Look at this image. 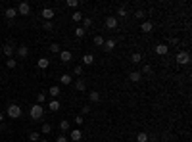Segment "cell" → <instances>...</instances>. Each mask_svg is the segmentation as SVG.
<instances>
[{"instance_id":"41","label":"cell","mask_w":192,"mask_h":142,"mask_svg":"<svg viewBox=\"0 0 192 142\" xmlns=\"http://www.w3.org/2000/svg\"><path fill=\"white\" fill-rule=\"evenodd\" d=\"M85 123V119H83V115H77L75 117V125H83Z\"/></svg>"},{"instance_id":"24","label":"cell","mask_w":192,"mask_h":142,"mask_svg":"<svg viewBox=\"0 0 192 142\" xmlns=\"http://www.w3.org/2000/svg\"><path fill=\"white\" fill-rule=\"evenodd\" d=\"M150 73H152V65H150V64H144L142 69H140V75H150Z\"/></svg>"},{"instance_id":"8","label":"cell","mask_w":192,"mask_h":142,"mask_svg":"<svg viewBox=\"0 0 192 142\" xmlns=\"http://www.w3.org/2000/svg\"><path fill=\"white\" fill-rule=\"evenodd\" d=\"M106 52H112L113 48H115V39H106L104 40V46H102Z\"/></svg>"},{"instance_id":"37","label":"cell","mask_w":192,"mask_h":142,"mask_svg":"<svg viewBox=\"0 0 192 142\" xmlns=\"http://www.w3.org/2000/svg\"><path fill=\"white\" fill-rule=\"evenodd\" d=\"M77 4H79L77 0H67V2H65V6H67V8H77Z\"/></svg>"},{"instance_id":"40","label":"cell","mask_w":192,"mask_h":142,"mask_svg":"<svg viewBox=\"0 0 192 142\" xmlns=\"http://www.w3.org/2000/svg\"><path fill=\"white\" fill-rule=\"evenodd\" d=\"M117 15H119V17H125V15H127V10H125V8H119V10H117Z\"/></svg>"},{"instance_id":"47","label":"cell","mask_w":192,"mask_h":142,"mask_svg":"<svg viewBox=\"0 0 192 142\" xmlns=\"http://www.w3.org/2000/svg\"><path fill=\"white\" fill-rule=\"evenodd\" d=\"M148 142H158V140H156V138H150V140H148Z\"/></svg>"},{"instance_id":"2","label":"cell","mask_w":192,"mask_h":142,"mask_svg":"<svg viewBox=\"0 0 192 142\" xmlns=\"http://www.w3.org/2000/svg\"><path fill=\"white\" fill-rule=\"evenodd\" d=\"M6 115L10 119H19L21 117V108H19L17 104H10V106L6 108Z\"/></svg>"},{"instance_id":"29","label":"cell","mask_w":192,"mask_h":142,"mask_svg":"<svg viewBox=\"0 0 192 142\" xmlns=\"http://www.w3.org/2000/svg\"><path fill=\"white\" fill-rule=\"evenodd\" d=\"M44 102H46V94H44V92H39V94H37V104L44 106Z\"/></svg>"},{"instance_id":"16","label":"cell","mask_w":192,"mask_h":142,"mask_svg":"<svg viewBox=\"0 0 192 142\" xmlns=\"http://www.w3.org/2000/svg\"><path fill=\"white\" fill-rule=\"evenodd\" d=\"M48 94H50V96H52V100H56V98H58L60 96V94H61V90H60V87H50V90H48Z\"/></svg>"},{"instance_id":"25","label":"cell","mask_w":192,"mask_h":142,"mask_svg":"<svg viewBox=\"0 0 192 142\" xmlns=\"http://www.w3.org/2000/svg\"><path fill=\"white\" fill-rule=\"evenodd\" d=\"M131 62H134V64H140V62H142V54H140V52H134V54L131 56Z\"/></svg>"},{"instance_id":"39","label":"cell","mask_w":192,"mask_h":142,"mask_svg":"<svg viewBox=\"0 0 192 142\" xmlns=\"http://www.w3.org/2000/svg\"><path fill=\"white\" fill-rule=\"evenodd\" d=\"M144 15H146V14H144L142 10H137V12H134V17H137V19H142Z\"/></svg>"},{"instance_id":"27","label":"cell","mask_w":192,"mask_h":142,"mask_svg":"<svg viewBox=\"0 0 192 142\" xmlns=\"http://www.w3.org/2000/svg\"><path fill=\"white\" fill-rule=\"evenodd\" d=\"M50 52H52V54H60V52H61L60 44H58V43H52V44H50Z\"/></svg>"},{"instance_id":"9","label":"cell","mask_w":192,"mask_h":142,"mask_svg":"<svg viewBox=\"0 0 192 142\" xmlns=\"http://www.w3.org/2000/svg\"><path fill=\"white\" fill-rule=\"evenodd\" d=\"M73 88L77 92H87V83L83 81V79H79V81H75V85H73Z\"/></svg>"},{"instance_id":"20","label":"cell","mask_w":192,"mask_h":142,"mask_svg":"<svg viewBox=\"0 0 192 142\" xmlns=\"http://www.w3.org/2000/svg\"><path fill=\"white\" fill-rule=\"evenodd\" d=\"M140 29H142V33H152V29H154V25L150 23V21H144L140 25Z\"/></svg>"},{"instance_id":"33","label":"cell","mask_w":192,"mask_h":142,"mask_svg":"<svg viewBox=\"0 0 192 142\" xmlns=\"http://www.w3.org/2000/svg\"><path fill=\"white\" fill-rule=\"evenodd\" d=\"M90 25H92V19H90V17H83V29L87 31V29L90 27Z\"/></svg>"},{"instance_id":"46","label":"cell","mask_w":192,"mask_h":142,"mask_svg":"<svg viewBox=\"0 0 192 142\" xmlns=\"http://www.w3.org/2000/svg\"><path fill=\"white\" fill-rule=\"evenodd\" d=\"M39 142H48V140H46V138H40V140H39Z\"/></svg>"},{"instance_id":"23","label":"cell","mask_w":192,"mask_h":142,"mask_svg":"<svg viewBox=\"0 0 192 142\" xmlns=\"http://www.w3.org/2000/svg\"><path fill=\"white\" fill-rule=\"evenodd\" d=\"M73 33H75V36H77V39H83V36H85V33H87V31L83 29V27H75V29H73Z\"/></svg>"},{"instance_id":"10","label":"cell","mask_w":192,"mask_h":142,"mask_svg":"<svg viewBox=\"0 0 192 142\" xmlns=\"http://www.w3.org/2000/svg\"><path fill=\"white\" fill-rule=\"evenodd\" d=\"M167 52H169L167 44H158V46H156V54H158V56H167Z\"/></svg>"},{"instance_id":"15","label":"cell","mask_w":192,"mask_h":142,"mask_svg":"<svg viewBox=\"0 0 192 142\" xmlns=\"http://www.w3.org/2000/svg\"><path fill=\"white\" fill-rule=\"evenodd\" d=\"M17 56H19V58H27V56H29V48H27L25 44L17 46Z\"/></svg>"},{"instance_id":"22","label":"cell","mask_w":192,"mask_h":142,"mask_svg":"<svg viewBox=\"0 0 192 142\" xmlns=\"http://www.w3.org/2000/svg\"><path fill=\"white\" fill-rule=\"evenodd\" d=\"M129 79H131L133 83H138V81L142 79V75H140V71H133L131 75H129Z\"/></svg>"},{"instance_id":"26","label":"cell","mask_w":192,"mask_h":142,"mask_svg":"<svg viewBox=\"0 0 192 142\" xmlns=\"http://www.w3.org/2000/svg\"><path fill=\"white\" fill-rule=\"evenodd\" d=\"M148 140H150V136L146 133H138L137 134V142H148Z\"/></svg>"},{"instance_id":"43","label":"cell","mask_w":192,"mask_h":142,"mask_svg":"<svg viewBox=\"0 0 192 142\" xmlns=\"http://www.w3.org/2000/svg\"><path fill=\"white\" fill-rule=\"evenodd\" d=\"M81 113H83V115L90 113V108H89V106H83V109H81Z\"/></svg>"},{"instance_id":"11","label":"cell","mask_w":192,"mask_h":142,"mask_svg":"<svg viewBox=\"0 0 192 142\" xmlns=\"http://www.w3.org/2000/svg\"><path fill=\"white\" fill-rule=\"evenodd\" d=\"M89 100H90V102H94V104H98L102 100V94L98 92V90H90L89 92Z\"/></svg>"},{"instance_id":"18","label":"cell","mask_w":192,"mask_h":142,"mask_svg":"<svg viewBox=\"0 0 192 142\" xmlns=\"http://www.w3.org/2000/svg\"><path fill=\"white\" fill-rule=\"evenodd\" d=\"M94 64V56L92 54H85L83 56V65H92Z\"/></svg>"},{"instance_id":"30","label":"cell","mask_w":192,"mask_h":142,"mask_svg":"<svg viewBox=\"0 0 192 142\" xmlns=\"http://www.w3.org/2000/svg\"><path fill=\"white\" fill-rule=\"evenodd\" d=\"M15 65H17V62H15L14 58H8V60H6V67H8V69H14Z\"/></svg>"},{"instance_id":"13","label":"cell","mask_w":192,"mask_h":142,"mask_svg":"<svg viewBox=\"0 0 192 142\" xmlns=\"http://www.w3.org/2000/svg\"><path fill=\"white\" fill-rule=\"evenodd\" d=\"M48 65H50L48 58H39V60H37V67H39V69H46Z\"/></svg>"},{"instance_id":"5","label":"cell","mask_w":192,"mask_h":142,"mask_svg":"<svg viewBox=\"0 0 192 142\" xmlns=\"http://www.w3.org/2000/svg\"><path fill=\"white\" fill-rule=\"evenodd\" d=\"M71 60H73V54H71L69 50H61L60 52V62L61 64H69Z\"/></svg>"},{"instance_id":"36","label":"cell","mask_w":192,"mask_h":142,"mask_svg":"<svg viewBox=\"0 0 192 142\" xmlns=\"http://www.w3.org/2000/svg\"><path fill=\"white\" fill-rule=\"evenodd\" d=\"M52 27H54L52 21H42V29H44V31H52Z\"/></svg>"},{"instance_id":"14","label":"cell","mask_w":192,"mask_h":142,"mask_svg":"<svg viewBox=\"0 0 192 142\" xmlns=\"http://www.w3.org/2000/svg\"><path fill=\"white\" fill-rule=\"evenodd\" d=\"M4 15H6V19H10V21H12V19L15 17V15H17V10H15V8H6Z\"/></svg>"},{"instance_id":"44","label":"cell","mask_w":192,"mask_h":142,"mask_svg":"<svg viewBox=\"0 0 192 142\" xmlns=\"http://www.w3.org/2000/svg\"><path fill=\"white\" fill-rule=\"evenodd\" d=\"M163 140L169 142V140H171V134H169V133H163Z\"/></svg>"},{"instance_id":"35","label":"cell","mask_w":192,"mask_h":142,"mask_svg":"<svg viewBox=\"0 0 192 142\" xmlns=\"http://www.w3.org/2000/svg\"><path fill=\"white\" fill-rule=\"evenodd\" d=\"M71 17H73V21H83V14L81 12H73Z\"/></svg>"},{"instance_id":"6","label":"cell","mask_w":192,"mask_h":142,"mask_svg":"<svg viewBox=\"0 0 192 142\" xmlns=\"http://www.w3.org/2000/svg\"><path fill=\"white\" fill-rule=\"evenodd\" d=\"M117 25H119V21H117L115 15H108L106 17V27L108 29H117Z\"/></svg>"},{"instance_id":"7","label":"cell","mask_w":192,"mask_h":142,"mask_svg":"<svg viewBox=\"0 0 192 142\" xmlns=\"http://www.w3.org/2000/svg\"><path fill=\"white\" fill-rule=\"evenodd\" d=\"M40 15H42V19H44V21H52V17H54V10H52V8H44L42 10V12H40Z\"/></svg>"},{"instance_id":"3","label":"cell","mask_w":192,"mask_h":142,"mask_svg":"<svg viewBox=\"0 0 192 142\" xmlns=\"http://www.w3.org/2000/svg\"><path fill=\"white\" fill-rule=\"evenodd\" d=\"M175 60H177V64H179V65H188V64H190V54H188L186 50H181Z\"/></svg>"},{"instance_id":"19","label":"cell","mask_w":192,"mask_h":142,"mask_svg":"<svg viewBox=\"0 0 192 142\" xmlns=\"http://www.w3.org/2000/svg\"><path fill=\"white\" fill-rule=\"evenodd\" d=\"M71 81H73V79H71L69 73H64V75L60 77V83H61V85H71Z\"/></svg>"},{"instance_id":"17","label":"cell","mask_w":192,"mask_h":142,"mask_svg":"<svg viewBox=\"0 0 192 142\" xmlns=\"http://www.w3.org/2000/svg\"><path fill=\"white\" fill-rule=\"evenodd\" d=\"M71 138H73V142H79L83 140V133L79 129H71Z\"/></svg>"},{"instance_id":"12","label":"cell","mask_w":192,"mask_h":142,"mask_svg":"<svg viewBox=\"0 0 192 142\" xmlns=\"http://www.w3.org/2000/svg\"><path fill=\"white\" fill-rule=\"evenodd\" d=\"M14 50H15L14 44H4V46H2V52H4L8 58H14Z\"/></svg>"},{"instance_id":"38","label":"cell","mask_w":192,"mask_h":142,"mask_svg":"<svg viewBox=\"0 0 192 142\" xmlns=\"http://www.w3.org/2000/svg\"><path fill=\"white\" fill-rule=\"evenodd\" d=\"M73 73H75V75H83V65H75L73 67Z\"/></svg>"},{"instance_id":"4","label":"cell","mask_w":192,"mask_h":142,"mask_svg":"<svg viewBox=\"0 0 192 142\" xmlns=\"http://www.w3.org/2000/svg\"><path fill=\"white\" fill-rule=\"evenodd\" d=\"M15 10H17V14H19V15H29L31 6H29V2H19V6L15 8Z\"/></svg>"},{"instance_id":"32","label":"cell","mask_w":192,"mask_h":142,"mask_svg":"<svg viewBox=\"0 0 192 142\" xmlns=\"http://www.w3.org/2000/svg\"><path fill=\"white\" fill-rule=\"evenodd\" d=\"M29 140L31 142H39L40 140V133H29Z\"/></svg>"},{"instance_id":"31","label":"cell","mask_w":192,"mask_h":142,"mask_svg":"<svg viewBox=\"0 0 192 142\" xmlns=\"http://www.w3.org/2000/svg\"><path fill=\"white\" fill-rule=\"evenodd\" d=\"M52 133V125L50 123H42V134H50Z\"/></svg>"},{"instance_id":"34","label":"cell","mask_w":192,"mask_h":142,"mask_svg":"<svg viewBox=\"0 0 192 142\" xmlns=\"http://www.w3.org/2000/svg\"><path fill=\"white\" fill-rule=\"evenodd\" d=\"M60 129L64 131V133H65V131H69V121H65V119L60 121Z\"/></svg>"},{"instance_id":"42","label":"cell","mask_w":192,"mask_h":142,"mask_svg":"<svg viewBox=\"0 0 192 142\" xmlns=\"http://www.w3.org/2000/svg\"><path fill=\"white\" fill-rule=\"evenodd\" d=\"M56 142H67V136L65 134H60L58 138H56Z\"/></svg>"},{"instance_id":"1","label":"cell","mask_w":192,"mask_h":142,"mask_svg":"<svg viewBox=\"0 0 192 142\" xmlns=\"http://www.w3.org/2000/svg\"><path fill=\"white\" fill-rule=\"evenodd\" d=\"M29 115H31V119H35V121H39V119H42V115H44V108L40 106V104H33L29 109Z\"/></svg>"},{"instance_id":"28","label":"cell","mask_w":192,"mask_h":142,"mask_svg":"<svg viewBox=\"0 0 192 142\" xmlns=\"http://www.w3.org/2000/svg\"><path fill=\"white\" fill-rule=\"evenodd\" d=\"M94 44L98 46V48H102V46H104V36L102 35H96L94 36Z\"/></svg>"},{"instance_id":"21","label":"cell","mask_w":192,"mask_h":142,"mask_svg":"<svg viewBox=\"0 0 192 142\" xmlns=\"http://www.w3.org/2000/svg\"><path fill=\"white\" fill-rule=\"evenodd\" d=\"M48 108H50V112H60V102H58V100H52V102L48 104Z\"/></svg>"},{"instance_id":"45","label":"cell","mask_w":192,"mask_h":142,"mask_svg":"<svg viewBox=\"0 0 192 142\" xmlns=\"http://www.w3.org/2000/svg\"><path fill=\"white\" fill-rule=\"evenodd\" d=\"M4 115H6V113H4V112H0V123L4 121Z\"/></svg>"}]
</instances>
